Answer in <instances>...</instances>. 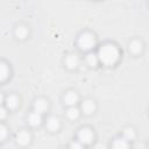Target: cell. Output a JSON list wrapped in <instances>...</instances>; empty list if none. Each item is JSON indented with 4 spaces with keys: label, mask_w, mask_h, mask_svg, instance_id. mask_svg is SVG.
<instances>
[{
    "label": "cell",
    "mask_w": 149,
    "mask_h": 149,
    "mask_svg": "<svg viewBox=\"0 0 149 149\" xmlns=\"http://www.w3.org/2000/svg\"><path fill=\"white\" fill-rule=\"evenodd\" d=\"M98 59L105 65H114L120 58V51L114 44H105L98 51Z\"/></svg>",
    "instance_id": "cell-1"
},
{
    "label": "cell",
    "mask_w": 149,
    "mask_h": 149,
    "mask_svg": "<svg viewBox=\"0 0 149 149\" xmlns=\"http://www.w3.org/2000/svg\"><path fill=\"white\" fill-rule=\"evenodd\" d=\"M78 45L84 50H88L95 45V38L90 33H83L78 37Z\"/></svg>",
    "instance_id": "cell-2"
},
{
    "label": "cell",
    "mask_w": 149,
    "mask_h": 149,
    "mask_svg": "<svg viewBox=\"0 0 149 149\" xmlns=\"http://www.w3.org/2000/svg\"><path fill=\"white\" fill-rule=\"evenodd\" d=\"M92 139H93V133L90 128H81L78 132V140L80 143L88 144L92 142Z\"/></svg>",
    "instance_id": "cell-3"
},
{
    "label": "cell",
    "mask_w": 149,
    "mask_h": 149,
    "mask_svg": "<svg viewBox=\"0 0 149 149\" xmlns=\"http://www.w3.org/2000/svg\"><path fill=\"white\" fill-rule=\"evenodd\" d=\"M16 141H17L20 144H22V146L28 144L29 141H30V134H29L28 132H26V130H22V132H20V133L16 135Z\"/></svg>",
    "instance_id": "cell-4"
},
{
    "label": "cell",
    "mask_w": 149,
    "mask_h": 149,
    "mask_svg": "<svg viewBox=\"0 0 149 149\" xmlns=\"http://www.w3.org/2000/svg\"><path fill=\"white\" fill-rule=\"evenodd\" d=\"M47 108H48V102L44 99H37V100H35V102H34V109H35V112L43 113Z\"/></svg>",
    "instance_id": "cell-5"
},
{
    "label": "cell",
    "mask_w": 149,
    "mask_h": 149,
    "mask_svg": "<svg viewBox=\"0 0 149 149\" xmlns=\"http://www.w3.org/2000/svg\"><path fill=\"white\" fill-rule=\"evenodd\" d=\"M64 101H65L66 105H70V106L74 105V104L78 101V95H77V93H74V92H68V93L65 94V97H64Z\"/></svg>",
    "instance_id": "cell-6"
},
{
    "label": "cell",
    "mask_w": 149,
    "mask_h": 149,
    "mask_svg": "<svg viewBox=\"0 0 149 149\" xmlns=\"http://www.w3.org/2000/svg\"><path fill=\"white\" fill-rule=\"evenodd\" d=\"M81 109H83L84 113L91 114V113L95 109V105H94V102H93L92 100H86V101H84V102L81 104Z\"/></svg>",
    "instance_id": "cell-7"
},
{
    "label": "cell",
    "mask_w": 149,
    "mask_h": 149,
    "mask_svg": "<svg viewBox=\"0 0 149 149\" xmlns=\"http://www.w3.org/2000/svg\"><path fill=\"white\" fill-rule=\"evenodd\" d=\"M65 63H66L68 68L74 69V68L78 65V63H79L78 56H76V55H69V56L66 57V59H65Z\"/></svg>",
    "instance_id": "cell-8"
},
{
    "label": "cell",
    "mask_w": 149,
    "mask_h": 149,
    "mask_svg": "<svg viewBox=\"0 0 149 149\" xmlns=\"http://www.w3.org/2000/svg\"><path fill=\"white\" fill-rule=\"evenodd\" d=\"M42 121V116H41V113L38 112H34L29 115V123L31 126H38Z\"/></svg>",
    "instance_id": "cell-9"
},
{
    "label": "cell",
    "mask_w": 149,
    "mask_h": 149,
    "mask_svg": "<svg viewBox=\"0 0 149 149\" xmlns=\"http://www.w3.org/2000/svg\"><path fill=\"white\" fill-rule=\"evenodd\" d=\"M47 127L51 132H56L59 128V120L57 118H50L47 122Z\"/></svg>",
    "instance_id": "cell-10"
},
{
    "label": "cell",
    "mask_w": 149,
    "mask_h": 149,
    "mask_svg": "<svg viewBox=\"0 0 149 149\" xmlns=\"http://www.w3.org/2000/svg\"><path fill=\"white\" fill-rule=\"evenodd\" d=\"M8 74H9V69H8L7 64L3 62H0V81L7 79Z\"/></svg>",
    "instance_id": "cell-11"
},
{
    "label": "cell",
    "mask_w": 149,
    "mask_h": 149,
    "mask_svg": "<svg viewBox=\"0 0 149 149\" xmlns=\"http://www.w3.org/2000/svg\"><path fill=\"white\" fill-rule=\"evenodd\" d=\"M129 50H130L132 52H134V54H139V52L142 50V43H141L140 41H137V40L130 42V44H129Z\"/></svg>",
    "instance_id": "cell-12"
},
{
    "label": "cell",
    "mask_w": 149,
    "mask_h": 149,
    "mask_svg": "<svg viewBox=\"0 0 149 149\" xmlns=\"http://www.w3.org/2000/svg\"><path fill=\"white\" fill-rule=\"evenodd\" d=\"M86 62H87L88 65H91V66H95V65L98 64L99 59H98V56H97L95 54L90 52V54L86 56Z\"/></svg>",
    "instance_id": "cell-13"
},
{
    "label": "cell",
    "mask_w": 149,
    "mask_h": 149,
    "mask_svg": "<svg viewBox=\"0 0 149 149\" xmlns=\"http://www.w3.org/2000/svg\"><path fill=\"white\" fill-rule=\"evenodd\" d=\"M17 98L15 95H9L7 99H6V106L8 108H15L17 106Z\"/></svg>",
    "instance_id": "cell-14"
},
{
    "label": "cell",
    "mask_w": 149,
    "mask_h": 149,
    "mask_svg": "<svg viewBox=\"0 0 149 149\" xmlns=\"http://www.w3.org/2000/svg\"><path fill=\"white\" fill-rule=\"evenodd\" d=\"M66 114H68V116H69L70 119H72V120H74V119H77V118L79 116V109H78L77 107H74V106H72V107H70V108L68 109V112H66Z\"/></svg>",
    "instance_id": "cell-15"
},
{
    "label": "cell",
    "mask_w": 149,
    "mask_h": 149,
    "mask_svg": "<svg viewBox=\"0 0 149 149\" xmlns=\"http://www.w3.org/2000/svg\"><path fill=\"white\" fill-rule=\"evenodd\" d=\"M27 34H28V30H27V28L23 27V26L17 27L16 30H15V35H16L19 38H24V37L27 36Z\"/></svg>",
    "instance_id": "cell-16"
},
{
    "label": "cell",
    "mask_w": 149,
    "mask_h": 149,
    "mask_svg": "<svg viewBox=\"0 0 149 149\" xmlns=\"http://www.w3.org/2000/svg\"><path fill=\"white\" fill-rule=\"evenodd\" d=\"M123 137H125L126 141H128V140H133V139L135 137V133H134V130H133L132 128H127V129H125V130H123Z\"/></svg>",
    "instance_id": "cell-17"
},
{
    "label": "cell",
    "mask_w": 149,
    "mask_h": 149,
    "mask_svg": "<svg viewBox=\"0 0 149 149\" xmlns=\"http://www.w3.org/2000/svg\"><path fill=\"white\" fill-rule=\"evenodd\" d=\"M113 147L114 148H127L128 147V143L126 140H121V139H116L113 143Z\"/></svg>",
    "instance_id": "cell-18"
},
{
    "label": "cell",
    "mask_w": 149,
    "mask_h": 149,
    "mask_svg": "<svg viewBox=\"0 0 149 149\" xmlns=\"http://www.w3.org/2000/svg\"><path fill=\"white\" fill-rule=\"evenodd\" d=\"M6 136H7V128L5 126L0 125V141L6 139Z\"/></svg>",
    "instance_id": "cell-19"
},
{
    "label": "cell",
    "mask_w": 149,
    "mask_h": 149,
    "mask_svg": "<svg viewBox=\"0 0 149 149\" xmlns=\"http://www.w3.org/2000/svg\"><path fill=\"white\" fill-rule=\"evenodd\" d=\"M6 114H7L6 109H5L3 107H1V106H0V120L5 119V118H6Z\"/></svg>",
    "instance_id": "cell-20"
},
{
    "label": "cell",
    "mask_w": 149,
    "mask_h": 149,
    "mask_svg": "<svg viewBox=\"0 0 149 149\" xmlns=\"http://www.w3.org/2000/svg\"><path fill=\"white\" fill-rule=\"evenodd\" d=\"M71 148H80L81 147V144L80 143H78V142H73V143H71V146H70Z\"/></svg>",
    "instance_id": "cell-21"
},
{
    "label": "cell",
    "mask_w": 149,
    "mask_h": 149,
    "mask_svg": "<svg viewBox=\"0 0 149 149\" xmlns=\"http://www.w3.org/2000/svg\"><path fill=\"white\" fill-rule=\"evenodd\" d=\"M2 100H3V98H2V95L0 94V106H1V104H2Z\"/></svg>",
    "instance_id": "cell-22"
}]
</instances>
